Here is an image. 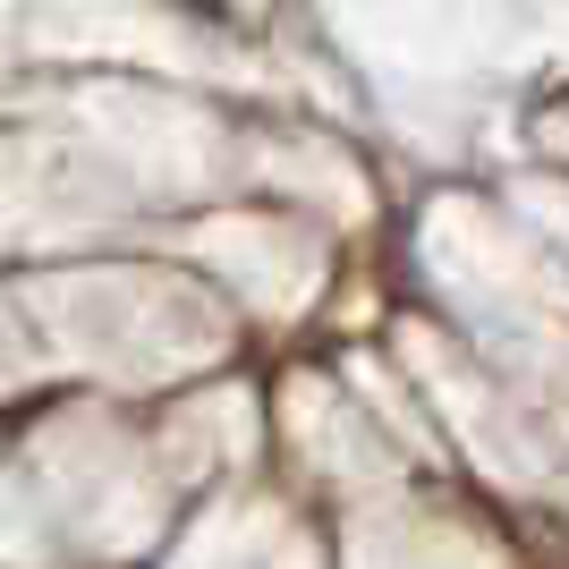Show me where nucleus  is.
Returning a JSON list of instances; mask_svg holds the SVG:
<instances>
[]
</instances>
